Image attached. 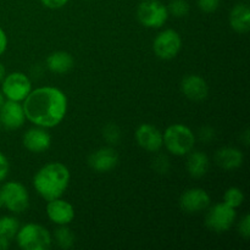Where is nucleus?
<instances>
[{
  "label": "nucleus",
  "instance_id": "obj_4",
  "mask_svg": "<svg viewBox=\"0 0 250 250\" xmlns=\"http://www.w3.org/2000/svg\"><path fill=\"white\" fill-rule=\"evenodd\" d=\"M17 244L23 250H48L53 244L50 232L42 225L27 224L16 233Z\"/></svg>",
  "mask_w": 250,
  "mask_h": 250
},
{
  "label": "nucleus",
  "instance_id": "obj_8",
  "mask_svg": "<svg viewBox=\"0 0 250 250\" xmlns=\"http://www.w3.org/2000/svg\"><path fill=\"white\" fill-rule=\"evenodd\" d=\"M32 90V82L23 72L9 73L1 81V93L7 100L23 102Z\"/></svg>",
  "mask_w": 250,
  "mask_h": 250
},
{
  "label": "nucleus",
  "instance_id": "obj_31",
  "mask_svg": "<svg viewBox=\"0 0 250 250\" xmlns=\"http://www.w3.org/2000/svg\"><path fill=\"white\" fill-rule=\"evenodd\" d=\"M199 138L204 143H209L210 141L215 138V131L211 127H203L199 131Z\"/></svg>",
  "mask_w": 250,
  "mask_h": 250
},
{
  "label": "nucleus",
  "instance_id": "obj_20",
  "mask_svg": "<svg viewBox=\"0 0 250 250\" xmlns=\"http://www.w3.org/2000/svg\"><path fill=\"white\" fill-rule=\"evenodd\" d=\"M73 65H75V60L67 51H54L46 58V67L49 68V71L58 75L67 73L68 71L72 70Z\"/></svg>",
  "mask_w": 250,
  "mask_h": 250
},
{
  "label": "nucleus",
  "instance_id": "obj_29",
  "mask_svg": "<svg viewBox=\"0 0 250 250\" xmlns=\"http://www.w3.org/2000/svg\"><path fill=\"white\" fill-rule=\"evenodd\" d=\"M9 171H10L9 160H7L6 156L0 151V182H2V181L7 177Z\"/></svg>",
  "mask_w": 250,
  "mask_h": 250
},
{
  "label": "nucleus",
  "instance_id": "obj_11",
  "mask_svg": "<svg viewBox=\"0 0 250 250\" xmlns=\"http://www.w3.org/2000/svg\"><path fill=\"white\" fill-rule=\"evenodd\" d=\"M26 121L23 106L21 103L6 100L0 107V125L5 129H19Z\"/></svg>",
  "mask_w": 250,
  "mask_h": 250
},
{
  "label": "nucleus",
  "instance_id": "obj_32",
  "mask_svg": "<svg viewBox=\"0 0 250 250\" xmlns=\"http://www.w3.org/2000/svg\"><path fill=\"white\" fill-rule=\"evenodd\" d=\"M7 48V37H6V33H5L4 29L0 27V55H2V54L5 53V50H6Z\"/></svg>",
  "mask_w": 250,
  "mask_h": 250
},
{
  "label": "nucleus",
  "instance_id": "obj_21",
  "mask_svg": "<svg viewBox=\"0 0 250 250\" xmlns=\"http://www.w3.org/2000/svg\"><path fill=\"white\" fill-rule=\"evenodd\" d=\"M20 224L16 217L2 216L0 217V239L11 242L16 237Z\"/></svg>",
  "mask_w": 250,
  "mask_h": 250
},
{
  "label": "nucleus",
  "instance_id": "obj_35",
  "mask_svg": "<svg viewBox=\"0 0 250 250\" xmlns=\"http://www.w3.org/2000/svg\"><path fill=\"white\" fill-rule=\"evenodd\" d=\"M4 102H5V97H4V95H2L1 90H0V107H1V105L4 104Z\"/></svg>",
  "mask_w": 250,
  "mask_h": 250
},
{
  "label": "nucleus",
  "instance_id": "obj_28",
  "mask_svg": "<svg viewBox=\"0 0 250 250\" xmlns=\"http://www.w3.org/2000/svg\"><path fill=\"white\" fill-rule=\"evenodd\" d=\"M238 232L244 239H248L250 237V216L249 214H246L241 219V222L238 225Z\"/></svg>",
  "mask_w": 250,
  "mask_h": 250
},
{
  "label": "nucleus",
  "instance_id": "obj_24",
  "mask_svg": "<svg viewBox=\"0 0 250 250\" xmlns=\"http://www.w3.org/2000/svg\"><path fill=\"white\" fill-rule=\"evenodd\" d=\"M166 7H167L168 15H172L177 19L187 16L190 10L189 2L187 0H171L170 4Z\"/></svg>",
  "mask_w": 250,
  "mask_h": 250
},
{
  "label": "nucleus",
  "instance_id": "obj_17",
  "mask_svg": "<svg viewBox=\"0 0 250 250\" xmlns=\"http://www.w3.org/2000/svg\"><path fill=\"white\" fill-rule=\"evenodd\" d=\"M244 156L239 149L233 146H224L219 149L215 154V163L222 170L232 171L241 167L243 164Z\"/></svg>",
  "mask_w": 250,
  "mask_h": 250
},
{
  "label": "nucleus",
  "instance_id": "obj_6",
  "mask_svg": "<svg viewBox=\"0 0 250 250\" xmlns=\"http://www.w3.org/2000/svg\"><path fill=\"white\" fill-rule=\"evenodd\" d=\"M137 19L146 28H160L168 19L167 7L159 0H143L137 9Z\"/></svg>",
  "mask_w": 250,
  "mask_h": 250
},
{
  "label": "nucleus",
  "instance_id": "obj_7",
  "mask_svg": "<svg viewBox=\"0 0 250 250\" xmlns=\"http://www.w3.org/2000/svg\"><path fill=\"white\" fill-rule=\"evenodd\" d=\"M237 211L225 203H219L211 207L205 216V225L215 233H224L229 231L234 224Z\"/></svg>",
  "mask_w": 250,
  "mask_h": 250
},
{
  "label": "nucleus",
  "instance_id": "obj_10",
  "mask_svg": "<svg viewBox=\"0 0 250 250\" xmlns=\"http://www.w3.org/2000/svg\"><path fill=\"white\" fill-rule=\"evenodd\" d=\"M211 204L209 193L202 188H189L180 198V207L187 214H198L204 211Z\"/></svg>",
  "mask_w": 250,
  "mask_h": 250
},
{
  "label": "nucleus",
  "instance_id": "obj_36",
  "mask_svg": "<svg viewBox=\"0 0 250 250\" xmlns=\"http://www.w3.org/2000/svg\"><path fill=\"white\" fill-rule=\"evenodd\" d=\"M242 1H244V2H247V1H248V0H242Z\"/></svg>",
  "mask_w": 250,
  "mask_h": 250
},
{
  "label": "nucleus",
  "instance_id": "obj_2",
  "mask_svg": "<svg viewBox=\"0 0 250 250\" xmlns=\"http://www.w3.org/2000/svg\"><path fill=\"white\" fill-rule=\"evenodd\" d=\"M70 170L61 163H49L33 177V187L44 200L58 199L70 185Z\"/></svg>",
  "mask_w": 250,
  "mask_h": 250
},
{
  "label": "nucleus",
  "instance_id": "obj_15",
  "mask_svg": "<svg viewBox=\"0 0 250 250\" xmlns=\"http://www.w3.org/2000/svg\"><path fill=\"white\" fill-rule=\"evenodd\" d=\"M23 146L31 153H43L48 150L51 146V136L46 128L43 127H33L29 128L22 138Z\"/></svg>",
  "mask_w": 250,
  "mask_h": 250
},
{
  "label": "nucleus",
  "instance_id": "obj_19",
  "mask_svg": "<svg viewBox=\"0 0 250 250\" xmlns=\"http://www.w3.org/2000/svg\"><path fill=\"white\" fill-rule=\"evenodd\" d=\"M187 171L193 178H202L207 175L210 167L209 156L203 151H190L187 154Z\"/></svg>",
  "mask_w": 250,
  "mask_h": 250
},
{
  "label": "nucleus",
  "instance_id": "obj_23",
  "mask_svg": "<svg viewBox=\"0 0 250 250\" xmlns=\"http://www.w3.org/2000/svg\"><path fill=\"white\" fill-rule=\"evenodd\" d=\"M244 202V194L239 188L231 187L225 192L224 194V203L227 204L229 207L237 209L241 207Z\"/></svg>",
  "mask_w": 250,
  "mask_h": 250
},
{
  "label": "nucleus",
  "instance_id": "obj_1",
  "mask_svg": "<svg viewBox=\"0 0 250 250\" xmlns=\"http://www.w3.org/2000/svg\"><path fill=\"white\" fill-rule=\"evenodd\" d=\"M22 106L29 122L43 128H53L65 119L67 98L59 88L41 87L31 90Z\"/></svg>",
  "mask_w": 250,
  "mask_h": 250
},
{
  "label": "nucleus",
  "instance_id": "obj_27",
  "mask_svg": "<svg viewBox=\"0 0 250 250\" xmlns=\"http://www.w3.org/2000/svg\"><path fill=\"white\" fill-rule=\"evenodd\" d=\"M198 7L207 14L215 12L220 6L221 0H198Z\"/></svg>",
  "mask_w": 250,
  "mask_h": 250
},
{
  "label": "nucleus",
  "instance_id": "obj_12",
  "mask_svg": "<svg viewBox=\"0 0 250 250\" xmlns=\"http://www.w3.org/2000/svg\"><path fill=\"white\" fill-rule=\"evenodd\" d=\"M136 141L142 149L150 153H156L164 146L163 133L150 124H143L136 129Z\"/></svg>",
  "mask_w": 250,
  "mask_h": 250
},
{
  "label": "nucleus",
  "instance_id": "obj_16",
  "mask_svg": "<svg viewBox=\"0 0 250 250\" xmlns=\"http://www.w3.org/2000/svg\"><path fill=\"white\" fill-rule=\"evenodd\" d=\"M181 90L187 99L202 102L209 94L207 81L198 75H187L181 82Z\"/></svg>",
  "mask_w": 250,
  "mask_h": 250
},
{
  "label": "nucleus",
  "instance_id": "obj_26",
  "mask_svg": "<svg viewBox=\"0 0 250 250\" xmlns=\"http://www.w3.org/2000/svg\"><path fill=\"white\" fill-rule=\"evenodd\" d=\"M170 160L166 155H163V154H159L151 161V167L155 170V172L160 173H167V171L170 170Z\"/></svg>",
  "mask_w": 250,
  "mask_h": 250
},
{
  "label": "nucleus",
  "instance_id": "obj_9",
  "mask_svg": "<svg viewBox=\"0 0 250 250\" xmlns=\"http://www.w3.org/2000/svg\"><path fill=\"white\" fill-rule=\"evenodd\" d=\"M182 48V38L175 29H165L155 37L153 50L161 60H172Z\"/></svg>",
  "mask_w": 250,
  "mask_h": 250
},
{
  "label": "nucleus",
  "instance_id": "obj_14",
  "mask_svg": "<svg viewBox=\"0 0 250 250\" xmlns=\"http://www.w3.org/2000/svg\"><path fill=\"white\" fill-rule=\"evenodd\" d=\"M46 215L51 222L58 226H62V225H68L72 222V220L75 219V209L71 203L58 198V199L48 202Z\"/></svg>",
  "mask_w": 250,
  "mask_h": 250
},
{
  "label": "nucleus",
  "instance_id": "obj_22",
  "mask_svg": "<svg viewBox=\"0 0 250 250\" xmlns=\"http://www.w3.org/2000/svg\"><path fill=\"white\" fill-rule=\"evenodd\" d=\"M54 238H55L56 244L61 249H70L75 244V234L68 229L67 225L59 226L54 232Z\"/></svg>",
  "mask_w": 250,
  "mask_h": 250
},
{
  "label": "nucleus",
  "instance_id": "obj_34",
  "mask_svg": "<svg viewBox=\"0 0 250 250\" xmlns=\"http://www.w3.org/2000/svg\"><path fill=\"white\" fill-rule=\"evenodd\" d=\"M6 76V70H5V66L0 62V83L4 80V77Z\"/></svg>",
  "mask_w": 250,
  "mask_h": 250
},
{
  "label": "nucleus",
  "instance_id": "obj_33",
  "mask_svg": "<svg viewBox=\"0 0 250 250\" xmlns=\"http://www.w3.org/2000/svg\"><path fill=\"white\" fill-rule=\"evenodd\" d=\"M241 139L243 141V143L246 144V146H248V144H249V129H246V131L242 133Z\"/></svg>",
  "mask_w": 250,
  "mask_h": 250
},
{
  "label": "nucleus",
  "instance_id": "obj_5",
  "mask_svg": "<svg viewBox=\"0 0 250 250\" xmlns=\"http://www.w3.org/2000/svg\"><path fill=\"white\" fill-rule=\"evenodd\" d=\"M29 207V194L22 183L6 182L0 188V208H6L14 214H21Z\"/></svg>",
  "mask_w": 250,
  "mask_h": 250
},
{
  "label": "nucleus",
  "instance_id": "obj_13",
  "mask_svg": "<svg viewBox=\"0 0 250 250\" xmlns=\"http://www.w3.org/2000/svg\"><path fill=\"white\" fill-rule=\"evenodd\" d=\"M117 164H119V155H117L116 150L110 146L98 149L88 158L89 167L99 173H105L114 170Z\"/></svg>",
  "mask_w": 250,
  "mask_h": 250
},
{
  "label": "nucleus",
  "instance_id": "obj_3",
  "mask_svg": "<svg viewBox=\"0 0 250 250\" xmlns=\"http://www.w3.org/2000/svg\"><path fill=\"white\" fill-rule=\"evenodd\" d=\"M163 142L168 153L175 156H185L194 148L195 136L186 125L173 124L163 133Z\"/></svg>",
  "mask_w": 250,
  "mask_h": 250
},
{
  "label": "nucleus",
  "instance_id": "obj_25",
  "mask_svg": "<svg viewBox=\"0 0 250 250\" xmlns=\"http://www.w3.org/2000/svg\"><path fill=\"white\" fill-rule=\"evenodd\" d=\"M103 137L109 144H117L121 139V129L117 125L107 124L103 128Z\"/></svg>",
  "mask_w": 250,
  "mask_h": 250
},
{
  "label": "nucleus",
  "instance_id": "obj_30",
  "mask_svg": "<svg viewBox=\"0 0 250 250\" xmlns=\"http://www.w3.org/2000/svg\"><path fill=\"white\" fill-rule=\"evenodd\" d=\"M41 2L43 4V6L46 7V9L58 10L65 6L68 2V0H41Z\"/></svg>",
  "mask_w": 250,
  "mask_h": 250
},
{
  "label": "nucleus",
  "instance_id": "obj_18",
  "mask_svg": "<svg viewBox=\"0 0 250 250\" xmlns=\"http://www.w3.org/2000/svg\"><path fill=\"white\" fill-rule=\"evenodd\" d=\"M229 24L237 33L246 34L250 31V7L247 2L234 5L229 12Z\"/></svg>",
  "mask_w": 250,
  "mask_h": 250
}]
</instances>
